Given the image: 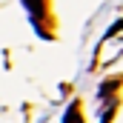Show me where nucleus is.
<instances>
[{"label":"nucleus","instance_id":"1","mask_svg":"<svg viewBox=\"0 0 123 123\" xmlns=\"http://www.w3.org/2000/svg\"><path fill=\"white\" fill-rule=\"evenodd\" d=\"M23 3H26V9L31 12L34 23H37V20H40V17L46 14V0H23Z\"/></svg>","mask_w":123,"mask_h":123},{"label":"nucleus","instance_id":"2","mask_svg":"<svg viewBox=\"0 0 123 123\" xmlns=\"http://www.w3.org/2000/svg\"><path fill=\"white\" fill-rule=\"evenodd\" d=\"M117 86H120V77H109V80L100 86V97H106V103H109V100H115L112 94L117 92Z\"/></svg>","mask_w":123,"mask_h":123},{"label":"nucleus","instance_id":"3","mask_svg":"<svg viewBox=\"0 0 123 123\" xmlns=\"http://www.w3.org/2000/svg\"><path fill=\"white\" fill-rule=\"evenodd\" d=\"M63 123H83V117H80V109H77L74 103L69 106V112H66V120H63Z\"/></svg>","mask_w":123,"mask_h":123}]
</instances>
